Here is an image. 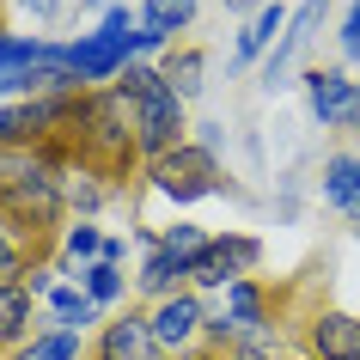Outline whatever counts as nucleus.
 Here are the masks:
<instances>
[{
  "label": "nucleus",
  "instance_id": "f257e3e1",
  "mask_svg": "<svg viewBox=\"0 0 360 360\" xmlns=\"http://www.w3.org/2000/svg\"><path fill=\"white\" fill-rule=\"evenodd\" d=\"M116 92H122V104H129L134 147H141V159H147V165L184 147L190 104H184V98L165 86V74H159V68H147V61H129V68L116 74Z\"/></svg>",
  "mask_w": 360,
  "mask_h": 360
},
{
  "label": "nucleus",
  "instance_id": "f03ea898",
  "mask_svg": "<svg viewBox=\"0 0 360 360\" xmlns=\"http://www.w3.org/2000/svg\"><path fill=\"white\" fill-rule=\"evenodd\" d=\"M6 159V177H0V214L13 220L19 238H43L49 226H61V208H68V184L56 177V165L43 159H19V153H0Z\"/></svg>",
  "mask_w": 360,
  "mask_h": 360
},
{
  "label": "nucleus",
  "instance_id": "7ed1b4c3",
  "mask_svg": "<svg viewBox=\"0 0 360 360\" xmlns=\"http://www.w3.org/2000/svg\"><path fill=\"white\" fill-rule=\"evenodd\" d=\"M147 184H153V195L190 208V202H208V195L226 190V171H220V153L184 141L177 153H165V159H153V165H147Z\"/></svg>",
  "mask_w": 360,
  "mask_h": 360
},
{
  "label": "nucleus",
  "instance_id": "20e7f679",
  "mask_svg": "<svg viewBox=\"0 0 360 360\" xmlns=\"http://www.w3.org/2000/svg\"><path fill=\"white\" fill-rule=\"evenodd\" d=\"M300 86L318 129H360V79H348L342 68H305Z\"/></svg>",
  "mask_w": 360,
  "mask_h": 360
},
{
  "label": "nucleus",
  "instance_id": "39448f33",
  "mask_svg": "<svg viewBox=\"0 0 360 360\" xmlns=\"http://www.w3.org/2000/svg\"><path fill=\"white\" fill-rule=\"evenodd\" d=\"M257 263H263V238H250V232H214L208 257L190 269V281L202 287V293H226V287L245 281Z\"/></svg>",
  "mask_w": 360,
  "mask_h": 360
},
{
  "label": "nucleus",
  "instance_id": "423d86ee",
  "mask_svg": "<svg viewBox=\"0 0 360 360\" xmlns=\"http://www.w3.org/2000/svg\"><path fill=\"white\" fill-rule=\"evenodd\" d=\"M147 323H153L165 354H190L195 342L208 336V300L202 293H171V300H159L147 311Z\"/></svg>",
  "mask_w": 360,
  "mask_h": 360
},
{
  "label": "nucleus",
  "instance_id": "0eeeda50",
  "mask_svg": "<svg viewBox=\"0 0 360 360\" xmlns=\"http://www.w3.org/2000/svg\"><path fill=\"white\" fill-rule=\"evenodd\" d=\"M323 13H330V0H300V13L287 19L281 43H275V49H269V61H263V92H275V86H287V74H293V61H300L305 49H311V37H318Z\"/></svg>",
  "mask_w": 360,
  "mask_h": 360
},
{
  "label": "nucleus",
  "instance_id": "6e6552de",
  "mask_svg": "<svg viewBox=\"0 0 360 360\" xmlns=\"http://www.w3.org/2000/svg\"><path fill=\"white\" fill-rule=\"evenodd\" d=\"M98 360H171L153 336V323L141 311H122V318L104 323V336H98Z\"/></svg>",
  "mask_w": 360,
  "mask_h": 360
},
{
  "label": "nucleus",
  "instance_id": "1a4fd4ad",
  "mask_svg": "<svg viewBox=\"0 0 360 360\" xmlns=\"http://www.w3.org/2000/svg\"><path fill=\"white\" fill-rule=\"evenodd\" d=\"M202 0H141V56H165L177 31H190Z\"/></svg>",
  "mask_w": 360,
  "mask_h": 360
},
{
  "label": "nucleus",
  "instance_id": "9d476101",
  "mask_svg": "<svg viewBox=\"0 0 360 360\" xmlns=\"http://www.w3.org/2000/svg\"><path fill=\"white\" fill-rule=\"evenodd\" d=\"M305 348L318 360H360V318L354 311H318L305 323Z\"/></svg>",
  "mask_w": 360,
  "mask_h": 360
},
{
  "label": "nucleus",
  "instance_id": "9b49d317",
  "mask_svg": "<svg viewBox=\"0 0 360 360\" xmlns=\"http://www.w3.org/2000/svg\"><path fill=\"white\" fill-rule=\"evenodd\" d=\"M141 245H147V263H141V275H134V287L147 293L153 305L171 300V293H184V281H190V269L177 263L165 245H159V232H141Z\"/></svg>",
  "mask_w": 360,
  "mask_h": 360
},
{
  "label": "nucleus",
  "instance_id": "f8f14e48",
  "mask_svg": "<svg viewBox=\"0 0 360 360\" xmlns=\"http://www.w3.org/2000/svg\"><path fill=\"white\" fill-rule=\"evenodd\" d=\"M43 56V37H31V31H0V98L19 92L31 98V68H37Z\"/></svg>",
  "mask_w": 360,
  "mask_h": 360
},
{
  "label": "nucleus",
  "instance_id": "ddd939ff",
  "mask_svg": "<svg viewBox=\"0 0 360 360\" xmlns=\"http://www.w3.org/2000/svg\"><path fill=\"white\" fill-rule=\"evenodd\" d=\"M318 190H323V202L336 214L360 220V153H330L323 171H318Z\"/></svg>",
  "mask_w": 360,
  "mask_h": 360
},
{
  "label": "nucleus",
  "instance_id": "4468645a",
  "mask_svg": "<svg viewBox=\"0 0 360 360\" xmlns=\"http://www.w3.org/2000/svg\"><path fill=\"white\" fill-rule=\"evenodd\" d=\"M31 305H37V293L25 287V275H6V281H0V348L19 354L25 342L37 336V330H31Z\"/></svg>",
  "mask_w": 360,
  "mask_h": 360
},
{
  "label": "nucleus",
  "instance_id": "2eb2a0df",
  "mask_svg": "<svg viewBox=\"0 0 360 360\" xmlns=\"http://www.w3.org/2000/svg\"><path fill=\"white\" fill-rule=\"evenodd\" d=\"M287 19H293V13H281V0L257 6V13H250V25L238 31V43H232V61L245 68V61H257L263 49H275V43H281V31H287Z\"/></svg>",
  "mask_w": 360,
  "mask_h": 360
},
{
  "label": "nucleus",
  "instance_id": "dca6fc26",
  "mask_svg": "<svg viewBox=\"0 0 360 360\" xmlns=\"http://www.w3.org/2000/svg\"><path fill=\"white\" fill-rule=\"evenodd\" d=\"M159 74H165V86L184 98V104L208 92V56H202V49H165V68H159Z\"/></svg>",
  "mask_w": 360,
  "mask_h": 360
},
{
  "label": "nucleus",
  "instance_id": "f3484780",
  "mask_svg": "<svg viewBox=\"0 0 360 360\" xmlns=\"http://www.w3.org/2000/svg\"><path fill=\"white\" fill-rule=\"evenodd\" d=\"M49 318H56L61 330H79V336H86V330L104 318V305L86 300V287H56V293H49Z\"/></svg>",
  "mask_w": 360,
  "mask_h": 360
},
{
  "label": "nucleus",
  "instance_id": "a211bd4d",
  "mask_svg": "<svg viewBox=\"0 0 360 360\" xmlns=\"http://www.w3.org/2000/svg\"><path fill=\"white\" fill-rule=\"evenodd\" d=\"M159 245H165V250H171V257H177L184 269H195L202 257H208L214 232H208V226H195V220H177V226H165V232H159Z\"/></svg>",
  "mask_w": 360,
  "mask_h": 360
},
{
  "label": "nucleus",
  "instance_id": "6ab92c4d",
  "mask_svg": "<svg viewBox=\"0 0 360 360\" xmlns=\"http://www.w3.org/2000/svg\"><path fill=\"white\" fill-rule=\"evenodd\" d=\"M79 287H86V300H98V305H116L122 293H129V275H122V263H86L79 269Z\"/></svg>",
  "mask_w": 360,
  "mask_h": 360
},
{
  "label": "nucleus",
  "instance_id": "aec40b11",
  "mask_svg": "<svg viewBox=\"0 0 360 360\" xmlns=\"http://www.w3.org/2000/svg\"><path fill=\"white\" fill-rule=\"evenodd\" d=\"M13 360H79V330H61V323L56 330H37Z\"/></svg>",
  "mask_w": 360,
  "mask_h": 360
},
{
  "label": "nucleus",
  "instance_id": "412c9836",
  "mask_svg": "<svg viewBox=\"0 0 360 360\" xmlns=\"http://www.w3.org/2000/svg\"><path fill=\"white\" fill-rule=\"evenodd\" d=\"M104 257V232L92 226V220H74V226L61 232V263L68 269H86V263H98Z\"/></svg>",
  "mask_w": 360,
  "mask_h": 360
},
{
  "label": "nucleus",
  "instance_id": "4be33fe9",
  "mask_svg": "<svg viewBox=\"0 0 360 360\" xmlns=\"http://www.w3.org/2000/svg\"><path fill=\"white\" fill-rule=\"evenodd\" d=\"M68 208H79V214H86V220H92V214L104 208V190H98V184H86V177H79V184H68Z\"/></svg>",
  "mask_w": 360,
  "mask_h": 360
},
{
  "label": "nucleus",
  "instance_id": "5701e85b",
  "mask_svg": "<svg viewBox=\"0 0 360 360\" xmlns=\"http://www.w3.org/2000/svg\"><path fill=\"white\" fill-rule=\"evenodd\" d=\"M342 56L360 61V0L348 6V19H342Z\"/></svg>",
  "mask_w": 360,
  "mask_h": 360
},
{
  "label": "nucleus",
  "instance_id": "b1692460",
  "mask_svg": "<svg viewBox=\"0 0 360 360\" xmlns=\"http://www.w3.org/2000/svg\"><path fill=\"white\" fill-rule=\"evenodd\" d=\"M226 13H250V6H269V0H220Z\"/></svg>",
  "mask_w": 360,
  "mask_h": 360
},
{
  "label": "nucleus",
  "instance_id": "393cba45",
  "mask_svg": "<svg viewBox=\"0 0 360 360\" xmlns=\"http://www.w3.org/2000/svg\"><path fill=\"white\" fill-rule=\"evenodd\" d=\"M184 360H232V354H220V348H208V354H184Z\"/></svg>",
  "mask_w": 360,
  "mask_h": 360
},
{
  "label": "nucleus",
  "instance_id": "a878e982",
  "mask_svg": "<svg viewBox=\"0 0 360 360\" xmlns=\"http://www.w3.org/2000/svg\"><path fill=\"white\" fill-rule=\"evenodd\" d=\"M269 360H305V354H269Z\"/></svg>",
  "mask_w": 360,
  "mask_h": 360
}]
</instances>
